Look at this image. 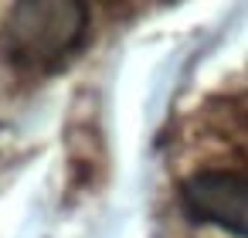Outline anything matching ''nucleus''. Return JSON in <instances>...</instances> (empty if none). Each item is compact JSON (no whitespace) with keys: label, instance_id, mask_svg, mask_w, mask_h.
<instances>
[{"label":"nucleus","instance_id":"f257e3e1","mask_svg":"<svg viewBox=\"0 0 248 238\" xmlns=\"http://www.w3.org/2000/svg\"><path fill=\"white\" fill-rule=\"evenodd\" d=\"M89 11L72 0H31L11 7L4 21V55L28 72L62 65L85 34Z\"/></svg>","mask_w":248,"mask_h":238},{"label":"nucleus","instance_id":"f03ea898","mask_svg":"<svg viewBox=\"0 0 248 238\" xmlns=\"http://www.w3.org/2000/svg\"><path fill=\"white\" fill-rule=\"evenodd\" d=\"M184 204L197 221L248 238V174L234 170L194 174L184 184Z\"/></svg>","mask_w":248,"mask_h":238}]
</instances>
